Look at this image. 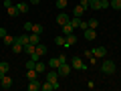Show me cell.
Segmentation results:
<instances>
[{
    "label": "cell",
    "mask_w": 121,
    "mask_h": 91,
    "mask_svg": "<svg viewBox=\"0 0 121 91\" xmlns=\"http://www.w3.org/2000/svg\"><path fill=\"white\" fill-rule=\"evenodd\" d=\"M115 69H117V67H115L113 61H105L103 65H101V71H103L105 75H113V73H115Z\"/></svg>",
    "instance_id": "cell-1"
},
{
    "label": "cell",
    "mask_w": 121,
    "mask_h": 91,
    "mask_svg": "<svg viewBox=\"0 0 121 91\" xmlns=\"http://www.w3.org/2000/svg\"><path fill=\"white\" fill-rule=\"evenodd\" d=\"M71 67H73V69H77V71H87V69H89V67L83 63V59H79V57H75V59L71 61Z\"/></svg>",
    "instance_id": "cell-2"
},
{
    "label": "cell",
    "mask_w": 121,
    "mask_h": 91,
    "mask_svg": "<svg viewBox=\"0 0 121 91\" xmlns=\"http://www.w3.org/2000/svg\"><path fill=\"white\" fill-rule=\"evenodd\" d=\"M56 89H60V83H51V81L40 83V91H56Z\"/></svg>",
    "instance_id": "cell-3"
},
{
    "label": "cell",
    "mask_w": 121,
    "mask_h": 91,
    "mask_svg": "<svg viewBox=\"0 0 121 91\" xmlns=\"http://www.w3.org/2000/svg\"><path fill=\"white\" fill-rule=\"evenodd\" d=\"M71 69H73V67H71V63H63V65H59V77H67V75H71Z\"/></svg>",
    "instance_id": "cell-4"
},
{
    "label": "cell",
    "mask_w": 121,
    "mask_h": 91,
    "mask_svg": "<svg viewBox=\"0 0 121 91\" xmlns=\"http://www.w3.org/2000/svg\"><path fill=\"white\" fill-rule=\"evenodd\" d=\"M91 8H93V10H103V8H109V2H103V0H91Z\"/></svg>",
    "instance_id": "cell-5"
},
{
    "label": "cell",
    "mask_w": 121,
    "mask_h": 91,
    "mask_svg": "<svg viewBox=\"0 0 121 91\" xmlns=\"http://www.w3.org/2000/svg\"><path fill=\"white\" fill-rule=\"evenodd\" d=\"M47 81H51V83H60V81H59V71H56V69L48 71V73H47Z\"/></svg>",
    "instance_id": "cell-6"
},
{
    "label": "cell",
    "mask_w": 121,
    "mask_h": 91,
    "mask_svg": "<svg viewBox=\"0 0 121 91\" xmlns=\"http://www.w3.org/2000/svg\"><path fill=\"white\" fill-rule=\"evenodd\" d=\"M0 87H2V89H10V87H12V77L4 75V77L0 79Z\"/></svg>",
    "instance_id": "cell-7"
},
{
    "label": "cell",
    "mask_w": 121,
    "mask_h": 91,
    "mask_svg": "<svg viewBox=\"0 0 121 91\" xmlns=\"http://www.w3.org/2000/svg\"><path fill=\"white\" fill-rule=\"evenodd\" d=\"M71 18H69V14H65V12H59V16H56V24L59 26H63V24H67Z\"/></svg>",
    "instance_id": "cell-8"
},
{
    "label": "cell",
    "mask_w": 121,
    "mask_h": 91,
    "mask_svg": "<svg viewBox=\"0 0 121 91\" xmlns=\"http://www.w3.org/2000/svg\"><path fill=\"white\" fill-rule=\"evenodd\" d=\"M28 91H40V81L39 79H30L28 81Z\"/></svg>",
    "instance_id": "cell-9"
},
{
    "label": "cell",
    "mask_w": 121,
    "mask_h": 91,
    "mask_svg": "<svg viewBox=\"0 0 121 91\" xmlns=\"http://www.w3.org/2000/svg\"><path fill=\"white\" fill-rule=\"evenodd\" d=\"M83 32H85V39L87 41H95L97 39V30L95 28H87V30H83Z\"/></svg>",
    "instance_id": "cell-10"
},
{
    "label": "cell",
    "mask_w": 121,
    "mask_h": 91,
    "mask_svg": "<svg viewBox=\"0 0 121 91\" xmlns=\"http://www.w3.org/2000/svg\"><path fill=\"white\" fill-rule=\"evenodd\" d=\"M60 30H63V35H73V32H75V28H73V24H71V22H67V24H63V26H60Z\"/></svg>",
    "instance_id": "cell-11"
},
{
    "label": "cell",
    "mask_w": 121,
    "mask_h": 91,
    "mask_svg": "<svg viewBox=\"0 0 121 91\" xmlns=\"http://www.w3.org/2000/svg\"><path fill=\"white\" fill-rule=\"evenodd\" d=\"M93 55H95L97 59H101V57L107 55V49H105V47H97V49H93Z\"/></svg>",
    "instance_id": "cell-12"
},
{
    "label": "cell",
    "mask_w": 121,
    "mask_h": 91,
    "mask_svg": "<svg viewBox=\"0 0 121 91\" xmlns=\"http://www.w3.org/2000/svg\"><path fill=\"white\" fill-rule=\"evenodd\" d=\"M75 43H77V36H75V32H73V35H67V36H65V47H73Z\"/></svg>",
    "instance_id": "cell-13"
},
{
    "label": "cell",
    "mask_w": 121,
    "mask_h": 91,
    "mask_svg": "<svg viewBox=\"0 0 121 91\" xmlns=\"http://www.w3.org/2000/svg\"><path fill=\"white\" fill-rule=\"evenodd\" d=\"M2 43H4L6 47H12V45L16 43V36H12V35H6L4 39H2Z\"/></svg>",
    "instance_id": "cell-14"
},
{
    "label": "cell",
    "mask_w": 121,
    "mask_h": 91,
    "mask_svg": "<svg viewBox=\"0 0 121 91\" xmlns=\"http://www.w3.org/2000/svg\"><path fill=\"white\" fill-rule=\"evenodd\" d=\"M16 41H18L20 45H24V47H26V45L30 43V35H28V32H26V35H20V36H16Z\"/></svg>",
    "instance_id": "cell-15"
},
{
    "label": "cell",
    "mask_w": 121,
    "mask_h": 91,
    "mask_svg": "<svg viewBox=\"0 0 121 91\" xmlns=\"http://www.w3.org/2000/svg\"><path fill=\"white\" fill-rule=\"evenodd\" d=\"M16 8H18V12H20V14L28 12V2H18V4H16Z\"/></svg>",
    "instance_id": "cell-16"
},
{
    "label": "cell",
    "mask_w": 121,
    "mask_h": 91,
    "mask_svg": "<svg viewBox=\"0 0 121 91\" xmlns=\"http://www.w3.org/2000/svg\"><path fill=\"white\" fill-rule=\"evenodd\" d=\"M12 53H16V55H18V53H24V45H20V43L16 41V43L12 45Z\"/></svg>",
    "instance_id": "cell-17"
},
{
    "label": "cell",
    "mask_w": 121,
    "mask_h": 91,
    "mask_svg": "<svg viewBox=\"0 0 121 91\" xmlns=\"http://www.w3.org/2000/svg\"><path fill=\"white\" fill-rule=\"evenodd\" d=\"M8 71H10V65L6 63V61H2V63H0V73H2V75H6Z\"/></svg>",
    "instance_id": "cell-18"
},
{
    "label": "cell",
    "mask_w": 121,
    "mask_h": 91,
    "mask_svg": "<svg viewBox=\"0 0 121 91\" xmlns=\"http://www.w3.org/2000/svg\"><path fill=\"white\" fill-rule=\"evenodd\" d=\"M6 12H8L10 14V16H18V14H20V12H18V8H16V6H8V8H6Z\"/></svg>",
    "instance_id": "cell-19"
},
{
    "label": "cell",
    "mask_w": 121,
    "mask_h": 91,
    "mask_svg": "<svg viewBox=\"0 0 121 91\" xmlns=\"http://www.w3.org/2000/svg\"><path fill=\"white\" fill-rule=\"evenodd\" d=\"M83 12H85V8H83V6H81V4H77V6H75V8H73V14H75V16H77V18H79V16H81V14H83Z\"/></svg>",
    "instance_id": "cell-20"
},
{
    "label": "cell",
    "mask_w": 121,
    "mask_h": 91,
    "mask_svg": "<svg viewBox=\"0 0 121 91\" xmlns=\"http://www.w3.org/2000/svg\"><path fill=\"white\" fill-rule=\"evenodd\" d=\"M30 32H35V35H43V24H35L32 22V30Z\"/></svg>",
    "instance_id": "cell-21"
},
{
    "label": "cell",
    "mask_w": 121,
    "mask_h": 91,
    "mask_svg": "<svg viewBox=\"0 0 121 91\" xmlns=\"http://www.w3.org/2000/svg\"><path fill=\"white\" fill-rule=\"evenodd\" d=\"M48 67H51V69H59V59H56V57L48 59Z\"/></svg>",
    "instance_id": "cell-22"
},
{
    "label": "cell",
    "mask_w": 121,
    "mask_h": 91,
    "mask_svg": "<svg viewBox=\"0 0 121 91\" xmlns=\"http://www.w3.org/2000/svg\"><path fill=\"white\" fill-rule=\"evenodd\" d=\"M109 6L115 10H121V0H109Z\"/></svg>",
    "instance_id": "cell-23"
},
{
    "label": "cell",
    "mask_w": 121,
    "mask_h": 91,
    "mask_svg": "<svg viewBox=\"0 0 121 91\" xmlns=\"http://www.w3.org/2000/svg\"><path fill=\"white\" fill-rule=\"evenodd\" d=\"M35 69H36V73H44V63H43V61H36V65H35Z\"/></svg>",
    "instance_id": "cell-24"
},
{
    "label": "cell",
    "mask_w": 121,
    "mask_h": 91,
    "mask_svg": "<svg viewBox=\"0 0 121 91\" xmlns=\"http://www.w3.org/2000/svg\"><path fill=\"white\" fill-rule=\"evenodd\" d=\"M39 43H40V35H35V32H32V35H30V45H35V47H36Z\"/></svg>",
    "instance_id": "cell-25"
},
{
    "label": "cell",
    "mask_w": 121,
    "mask_h": 91,
    "mask_svg": "<svg viewBox=\"0 0 121 91\" xmlns=\"http://www.w3.org/2000/svg\"><path fill=\"white\" fill-rule=\"evenodd\" d=\"M36 53H39V55L43 57L44 53H47V45H43V43H39V45H36Z\"/></svg>",
    "instance_id": "cell-26"
},
{
    "label": "cell",
    "mask_w": 121,
    "mask_h": 91,
    "mask_svg": "<svg viewBox=\"0 0 121 91\" xmlns=\"http://www.w3.org/2000/svg\"><path fill=\"white\" fill-rule=\"evenodd\" d=\"M26 77H28V81H30V79H36V77H39L36 69H28V71H26Z\"/></svg>",
    "instance_id": "cell-27"
},
{
    "label": "cell",
    "mask_w": 121,
    "mask_h": 91,
    "mask_svg": "<svg viewBox=\"0 0 121 91\" xmlns=\"http://www.w3.org/2000/svg\"><path fill=\"white\" fill-rule=\"evenodd\" d=\"M67 4H69V0H56V8L59 10H65Z\"/></svg>",
    "instance_id": "cell-28"
},
{
    "label": "cell",
    "mask_w": 121,
    "mask_h": 91,
    "mask_svg": "<svg viewBox=\"0 0 121 91\" xmlns=\"http://www.w3.org/2000/svg\"><path fill=\"white\" fill-rule=\"evenodd\" d=\"M55 45H59V47H65V35L55 36Z\"/></svg>",
    "instance_id": "cell-29"
},
{
    "label": "cell",
    "mask_w": 121,
    "mask_h": 91,
    "mask_svg": "<svg viewBox=\"0 0 121 91\" xmlns=\"http://www.w3.org/2000/svg\"><path fill=\"white\" fill-rule=\"evenodd\" d=\"M87 24H89V28H97L99 26V20L97 18H91V20H87Z\"/></svg>",
    "instance_id": "cell-30"
},
{
    "label": "cell",
    "mask_w": 121,
    "mask_h": 91,
    "mask_svg": "<svg viewBox=\"0 0 121 91\" xmlns=\"http://www.w3.org/2000/svg\"><path fill=\"white\" fill-rule=\"evenodd\" d=\"M35 65H36L35 59H28V61H26V69H35Z\"/></svg>",
    "instance_id": "cell-31"
},
{
    "label": "cell",
    "mask_w": 121,
    "mask_h": 91,
    "mask_svg": "<svg viewBox=\"0 0 121 91\" xmlns=\"http://www.w3.org/2000/svg\"><path fill=\"white\" fill-rule=\"evenodd\" d=\"M81 6H83V8H91V0H81Z\"/></svg>",
    "instance_id": "cell-32"
},
{
    "label": "cell",
    "mask_w": 121,
    "mask_h": 91,
    "mask_svg": "<svg viewBox=\"0 0 121 91\" xmlns=\"http://www.w3.org/2000/svg\"><path fill=\"white\" fill-rule=\"evenodd\" d=\"M91 57H95V55H93V51H85V53H83V59H87V61H89Z\"/></svg>",
    "instance_id": "cell-33"
},
{
    "label": "cell",
    "mask_w": 121,
    "mask_h": 91,
    "mask_svg": "<svg viewBox=\"0 0 121 91\" xmlns=\"http://www.w3.org/2000/svg\"><path fill=\"white\" fill-rule=\"evenodd\" d=\"M69 22H71V24H73V28H79V22H81V20H79V18L75 16L73 20H69Z\"/></svg>",
    "instance_id": "cell-34"
},
{
    "label": "cell",
    "mask_w": 121,
    "mask_h": 91,
    "mask_svg": "<svg viewBox=\"0 0 121 91\" xmlns=\"http://www.w3.org/2000/svg\"><path fill=\"white\" fill-rule=\"evenodd\" d=\"M79 28H81V30H87V28H89V24H87L85 20H81V22H79Z\"/></svg>",
    "instance_id": "cell-35"
},
{
    "label": "cell",
    "mask_w": 121,
    "mask_h": 91,
    "mask_svg": "<svg viewBox=\"0 0 121 91\" xmlns=\"http://www.w3.org/2000/svg\"><path fill=\"white\" fill-rule=\"evenodd\" d=\"M24 30L30 32V30H32V22H24Z\"/></svg>",
    "instance_id": "cell-36"
},
{
    "label": "cell",
    "mask_w": 121,
    "mask_h": 91,
    "mask_svg": "<svg viewBox=\"0 0 121 91\" xmlns=\"http://www.w3.org/2000/svg\"><path fill=\"white\" fill-rule=\"evenodd\" d=\"M59 59V65H63V63H67V57L65 55H60V57H56Z\"/></svg>",
    "instance_id": "cell-37"
},
{
    "label": "cell",
    "mask_w": 121,
    "mask_h": 91,
    "mask_svg": "<svg viewBox=\"0 0 121 91\" xmlns=\"http://www.w3.org/2000/svg\"><path fill=\"white\" fill-rule=\"evenodd\" d=\"M6 35H8V32H6V28H2V26H0V39H4Z\"/></svg>",
    "instance_id": "cell-38"
},
{
    "label": "cell",
    "mask_w": 121,
    "mask_h": 91,
    "mask_svg": "<svg viewBox=\"0 0 121 91\" xmlns=\"http://www.w3.org/2000/svg\"><path fill=\"white\" fill-rule=\"evenodd\" d=\"M89 63H91L93 67H95V65H97V57H91V59H89Z\"/></svg>",
    "instance_id": "cell-39"
},
{
    "label": "cell",
    "mask_w": 121,
    "mask_h": 91,
    "mask_svg": "<svg viewBox=\"0 0 121 91\" xmlns=\"http://www.w3.org/2000/svg\"><path fill=\"white\" fill-rule=\"evenodd\" d=\"M36 2H39V0H30V4H36Z\"/></svg>",
    "instance_id": "cell-40"
},
{
    "label": "cell",
    "mask_w": 121,
    "mask_h": 91,
    "mask_svg": "<svg viewBox=\"0 0 121 91\" xmlns=\"http://www.w3.org/2000/svg\"><path fill=\"white\" fill-rule=\"evenodd\" d=\"M103 2H109V0H103Z\"/></svg>",
    "instance_id": "cell-41"
}]
</instances>
